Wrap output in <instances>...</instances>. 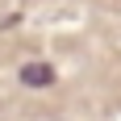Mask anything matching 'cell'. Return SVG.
Returning a JSON list of instances; mask_svg holds the SVG:
<instances>
[{
  "mask_svg": "<svg viewBox=\"0 0 121 121\" xmlns=\"http://www.w3.org/2000/svg\"><path fill=\"white\" fill-rule=\"evenodd\" d=\"M21 84L25 88H50L54 84V67L50 63H25L21 67Z\"/></svg>",
  "mask_w": 121,
  "mask_h": 121,
  "instance_id": "6da1fadb",
  "label": "cell"
}]
</instances>
